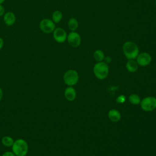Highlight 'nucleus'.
Returning <instances> with one entry per match:
<instances>
[{
    "mask_svg": "<svg viewBox=\"0 0 156 156\" xmlns=\"http://www.w3.org/2000/svg\"><path fill=\"white\" fill-rule=\"evenodd\" d=\"M139 52L138 46L133 41H127L122 45V52L128 60L136 58Z\"/></svg>",
    "mask_w": 156,
    "mask_h": 156,
    "instance_id": "obj_1",
    "label": "nucleus"
},
{
    "mask_svg": "<svg viewBox=\"0 0 156 156\" xmlns=\"http://www.w3.org/2000/svg\"><path fill=\"white\" fill-rule=\"evenodd\" d=\"M12 149L15 156H26L29 150L28 144L22 138L17 139L14 141Z\"/></svg>",
    "mask_w": 156,
    "mask_h": 156,
    "instance_id": "obj_2",
    "label": "nucleus"
},
{
    "mask_svg": "<svg viewBox=\"0 0 156 156\" xmlns=\"http://www.w3.org/2000/svg\"><path fill=\"white\" fill-rule=\"evenodd\" d=\"M109 72L108 64L104 62H99L96 63L93 67V73L94 76L99 79H105Z\"/></svg>",
    "mask_w": 156,
    "mask_h": 156,
    "instance_id": "obj_3",
    "label": "nucleus"
},
{
    "mask_svg": "<svg viewBox=\"0 0 156 156\" xmlns=\"http://www.w3.org/2000/svg\"><path fill=\"white\" fill-rule=\"evenodd\" d=\"M79 80V74L74 69H69L63 75V81L65 84L72 87L76 85Z\"/></svg>",
    "mask_w": 156,
    "mask_h": 156,
    "instance_id": "obj_4",
    "label": "nucleus"
},
{
    "mask_svg": "<svg viewBox=\"0 0 156 156\" xmlns=\"http://www.w3.org/2000/svg\"><path fill=\"white\" fill-rule=\"evenodd\" d=\"M141 108L146 112H151L156 108V98L153 96L146 97L140 102Z\"/></svg>",
    "mask_w": 156,
    "mask_h": 156,
    "instance_id": "obj_5",
    "label": "nucleus"
},
{
    "mask_svg": "<svg viewBox=\"0 0 156 156\" xmlns=\"http://www.w3.org/2000/svg\"><path fill=\"white\" fill-rule=\"evenodd\" d=\"M40 30L45 34H51L55 29V23L52 20L48 18L43 19L39 24Z\"/></svg>",
    "mask_w": 156,
    "mask_h": 156,
    "instance_id": "obj_6",
    "label": "nucleus"
},
{
    "mask_svg": "<svg viewBox=\"0 0 156 156\" xmlns=\"http://www.w3.org/2000/svg\"><path fill=\"white\" fill-rule=\"evenodd\" d=\"M66 40L68 44L73 48L78 47L81 43V37L76 31H71L67 34Z\"/></svg>",
    "mask_w": 156,
    "mask_h": 156,
    "instance_id": "obj_7",
    "label": "nucleus"
},
{
    "mask_svg": "<svg viewBox=\"0 0 156 156\" xmlns=\"http://www.w3.org/2000/svg\"><path fill=\"white\" fill-rule=\"evenodd\" d=\"M151 60L152 57L151 55L146 52L139 53L136 58V61L138 65L141 66H146L149 65Z\"/></svg>",
    "mask_w": 156,
    "mask_h": 156,
    "instance_id": "obj_8",
    "label": "nucleus"
},
{
    "mask_svg": "<svg viewBox=\"0 0 156 156\" xmlns=\"http://www.w3.org/2000/svg\"><path fill=\"white\" fill-rule=\"evenodd\" d=\"M53 38L57 43H63L66 40L67 34L62 27H57L52 32Z\"/></svg>",
    "mask_w": 156,
    "mask_h": 156,
    "instance_id": "obj_9",
    "label": "nucleus"
},
{
    "mask_svg": "<svg viewBox=\"0 0 156 156\" xmlns=\"http://www.w3.org/2000/svg\"><path fill=\"white\" fill-rule=\"evenodd\" d=\"M3 20L5 24L8 26H11L14 24L16 21V16L12 12H7L3 15Z\"/></svg>",
    "mask_w": 156,
    "mask_h": 156,
    "instance_id": "obj_10",
    "label": "nucleus"
},
{
    "mask_svg": "<svg viewBox=\"0 0 156 156\" xmlns=\"http://www.w3.org/2000/svg\"><path fill=\"white\" fill-rule=\"evenodd\" d=\"M64 95L68 101H73L76 98V91L73 87L69 86L65 89Z\"/></svg>",
    "mask_w": 156,
    "mask_h": 156,
    "instance_id": "obj_11",
    "label": "nucleus"
},
{
    "mask_svg": "<svg viewBox=\"0 0 156 156\" xmlns=\"http://www.w3.org/2000/svg\"><path fill=\"white\" fill-rule=\"evenodd\" d=\"M108 117L112 122H118L121 119V113L116 109H112L108 113Z\"/></svg>",
    "mask_w": 156,
    "mask_h": 156,
    "instance_id": "obj_12",
    "label": "nucleus"
},
{
    "mask_svg": "<svg viewBox=\"0 0 156 156\" xmlns=\"http://www.w3.org/2000/svg\"><path fill=\"white\" fill-rule=\"evenodd\" d=\"M138 65L135 59H129L126 63V67L128 71L130 73H135L137 71L138 68Z\"/></svg>",
    "mask_w": 156,
    "mask_h": 156,
    "instance_id": "obj_13",
    "label": "nucleus"
},
{
    "mask_svg": "<svg viewBox=\"0 0 156 156\" xmlns=\"http://www.w3.org/2000/svg\"><path fill=\"white\" fill-rule=\"evenodd\" d=\"M79 23L75 18H71L68 21V27L71 31H76L78 28Z\"/></svg>",
    "mask_w": 156,
    "mask_h": 156,
    "instance_id": "obj_14",
    "label": "nucleus"
},
{
    "mask_svg": "<svg viewBox=\"0 0 156 156\" xmlns=\"http://www.w3.org/2000/svg\"><path fill=\"white\" fill-rule=\"evenodd\" d=\"M63 18L62 12L60 10H55L52 14V20L54 23H58L61 21Z\"/></svg>",
    "mask_w": 156,
    "mask_h": 156,
    "instance_id": "obj_15",
    "label": "nucleus"
},
{
    "mask_svg": "<svg viewBox=\"0 0 156 156\" xmlns=\"http://www.w3.org/2000/svg\"><path fill=\"white\" fill-rule=\"evenodd\" d=\"M93 57L98 62H102L105 57L104 52L101 49H96L93 53Z\"/></svg>",
    "mask_w": 156,
    "mask_h": 156,
    "instance_id": "obj_16",
    "label": "nucleus"
},
{
    "mask_svg": "<svg viewBox=\"0 0 156 156\" xmlns=\"http://www.w3.org/2000/svg\"><path fill=\"white\" fill-rule=\"evenodd\" d=\"M1 142L4 146L6 147H10V146H12L14 143V140L11 136H4L2 138Z\"/></svg>",
    "mask_w": 156,
    "mask_h": 156,
    "instance_id": "obj_17",
    "label": "nucleus"
},
{
    "mask_svg": "<svg viewBox=\"0 0 156 156\" xmlns=\"http://www.w3.org/2000/svg\"><path fill=\"white\" fill-rule=\"evenodd\" d=\"M129 101L130 102V104L133 105H138L140 103L141 99L137 94L132 93L129 96Z\"/></svg>",
    "mask_w": 156,
    "mask_h": 156,
    "instance_id": "obj_18",
    "label": "nucleus"
},
{
    "mask_svg": "<svg viewBox=\"0 0 156 156\" xmlns=\"http://www.w3.org/2000/svg\"><path fill=\"white\" fill-rule=\"evenodd\" d=\"M126 96L123 94H121L120 96H118V98L116 99V101L117 103L119 104H121V103H124L126 101Z\"/></svg>",
    "mask_w": 156,
    "mask_h": 156,
    "instance_id": "obj_19",
    "label": "nucleus"
},
{
    "mask_svg": "<svg viewBox=\"0 0 156 156\" xmlns=\"http://www.w3.org/2000/svg\"><path fill=\"white\" fill-rule=\"evenodd\" d=\"M1 156H15V155L13 154V152L7 151L4 152Z\"/></svg>",
    "mask_w": 156,
    "mask_h": 156,
    "instance_id": "obj_20",
    "label": "nucleus"
},
{
    "mask_svg": "<svg viewBox=\"0 0 156 156\" xmlns=\"http://www.w3.org/2000/svg\"><path fill=\"white\" fill-rule=\"evenodd\" d=\"M104 60V62H105V63H106L107 64H108V63H111V62H112V58H111V57H110V56H105Z\"/></svg>",
    "mask_w": 156,
    "mask_h": 156,
    "instance_id": "obj_21",
    "label": "nucleus"
},
{
    "mask_svg": "<svg viewBox=\"0 0 156 156\" xmlns=\"http://www.w3.org/2000/svg\"><path fill=\"white\" fill-rule=\"evenodd\" d=\"M4 13H5L4 7L2 4H0V16H3Z\"/></svg>",
    "mask_w": 156,
    "mask_h": 156,
    "instance_id": "obj_22",
    "label": "nucleus"
},
{
    "mask_svg": "<svg viewBox=\"0 0 156 156\" xmlns=\"http://www.w3.org/2000/svg\"><path fill=\"white\" fill-rule=\"evenodd\" d=\"M3 46H4V40L1 37H0V50L2 48Z\"/></svg>",
    "mask_w": 156,
    "mask_h": 156,
    "instance_id": "obj_23",
    "label": "nucleus"
},
{
    "mask_svg": "<svg viewBox=\"0 0 156 156\" xmlns=\"http://www.w3.org/2000/svg\"><path fill=\"white\" fill-rule=\"evenodd\" d=\"M2 95H3L2 90V89L0 88V101L1 100V99H2Z\"/></svg>",
    "mask_w": 156,
    "mask_h": 156,
    "instance_id": "obj_24",
    "label": "nucleus"
},
{
    "mask_svg": "<svg viewBox=\"0 0 156 156\" xmlns=\"http://www.w3.org/2000/svg\"><path fill=\"white\" fill-rule=\"evenodd\" d=\"M5 0H0V4H2Z\"/></svg>",
    "mask_w": 156,
    "mask_h": 156,
    "instance_id": "obj_25",
    "label": "nucleus"
},
{
    "mask_svg": "<svg viewBox=\"0 0 156 156\" xmlns=\"http://www.w3.org/2000/svg\"><path fill=\"white\" fill-rule=\"evenodd\" d=\"M155 5H156V0H155Z\"/></svg>",
    "mask_w": 156,
    "mask_h": 156,
    "instance_id": "obj_26",
    "label": "nucleus"
}]
</instances>
